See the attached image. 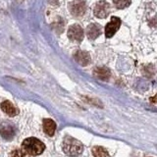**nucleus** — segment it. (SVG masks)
Returning <instances> with one entry per match:
<instances>
[{"mask_svg":"<svg viewBox=\"0 0 157 157\" xmlns=\"http://www.w3.org/2000/svg\"><path fill=\"white\" fill-rule=\"evenodd\" d=\"M22 148L27 154L36 156V155L41 154L44 151L45 145L43 144V142L36 139V137H29V139L25 140L23 141Z\"/></svg>","mask_w":157,"mask_h":157,"instance_id":"obj_1","label":"nucleus"},{"mask_svg":"<svg viewBox=\"0 0 157 157\" xmlns=\"http://www.w3.org/2000/svg\"><path fill=\"white\" fill-rule=\"evenodd\" d=\"M83 149V146L81 141L67 136L63 141V151L69 156L80 155Z\"/></svg>","mask_w":157,"mask_h":157,"instance_id":"obj_2","label":"nucleus"},{"mask_svg":"<svg viewBox=\"0 0 157 157\" xmlns=\"http://www.w3.org/2000/svg\"><path fill=\"white\" fill-rule=\"evenodd\" d=\"M69 9L73 16L82 17L86 13V5L83 0H74L73 2L69 4Z\"/></svg>","mask_w":157,"mask_h":157,"instance_id":"obj_3","label":"nucleus"},{"mask_svg":"<svg viewBox=\"0 0 157 157\" xmlns=\"http://www.w3.org/2000/svg\"><path fill=\"white\" fill-rule=\"evenodd\" d=\"M110 11H111L110 4L104 1V0H102V1H99L95 4L93 13H94L95 17L100 18V19H104L110 14Z\"/></svg>","mask_w":157,"mask_h":157,"instance_id":"obj_4","label":"nucleus"},{"mask_svg":"<svg viewBox=\"0 0 157 157\" xmlns=\"http://www.w3.org/2000/svg\"><path fill=\"white\" fill-rule=\"evenodd\" d=\"M68 37L73 41L81 42L83 39V29L78 25H73L68 29Z\"/></svg>","mask_w":157,"mask_h":157,"instance_id":"obj_5","label":"nucleus"},{"mask_svg":"<svg viewBox=\"0 0 157 157\" xmlns=\"http://www.w3.org/2000/svg\"><path fill=\"white\" fill-rule=\"evenodd\" d=\"M120 26H121V20L117 17H112L111 22L109 24H107V26L105 27L106 37H108V38L112 37L116 33L118 29H119Z\"/></svg>","mask_w":157,"mask_h":157,"instance_id":"obj_6","label":"nucleus"},{"mask_svg":"<svg viewBox=\"0 0 157 157\" xmlns=\"http://www.w3.org/2000/svg\"><path fill=\"white\" fill-rule=\"evenodd\" d=\"M0 135L7 140H12L15 135V130L11 125L7 124V123H3L0 125Z\"/></svg>","mask_w":157,"mask_h":157,"instance_id":"obj_7","label":"nucleus"},{"mask_svg":"<svg viewBox=\"0 0 157 157\" xmlns=\"http://www.w3.org/2000/svg\"><path fill=\"white\" fill-rule=\"evenodd\" d=\"M101 33V28L97 24H90L86 28V36L87 37L93 40L96 37H98Z\"/></svg>","mask_w":157,"mask_h":157,"instance_id":"obj_8","label":"nucleus"},{"mask_svg":"<svg viewBox=\"0 0 157 157\" xmlns=\"http://www.w3.org/2000/svg\"><path fill=\"white\" fill-rule=\"evenodd\" d=\"M75 60L82 66H87L90 63V56L86 51L78 50L75 54Z\"/></svg>","mask_w":157,"mask_h":157,"instance_id":"obj_9","label":"nucleus"},{"mask_svg":"<svg viewBox=\"0 0 157 157\" xmlns=\"http://www.w3.org/2000/svg\"><path fill=\"white\" fill-rule=\"evenodd\" d=\"M1 109L6 113L7 115L9 116H11V117H14V116H16L18 114V110H17V108L15 107L11 102L6 100V101H4L2 102V104H1Z\"/></svg>","mask_w":157,"mask_h":157,"instance_id":"obj_10","label":"nucleus"},{"mask_svg":"<svg viewBox=\"0 0 157 157\" xmlns=\"http://www.w3.org/2000/svg\"><path fill=\"white\" fill-rule=\"evenodd\" d=\"M43 130L49 136H52L56 130L55 122L52 121L51 119H45L43 121Z\"/></svg>","mask_w":157,"mask_h":157,"instance_id":"obj_11","label":"nucleus"},{"mask_svg":"<svg viewBox=\"0 0 157 157\" xmlns=\"http://www.w3.org/2000/svg\"><path fill=\"white\" fill-rule=\"evenodd\" d=\"M94 76L102 81H107L110 78V71L105 67L95 68L94 69Z\"/></svg>","mask_w":157,"mask_h":157,"instance_id":"obj_12","label":"nucleus"},{"mask_svg":"<svg viewBox=\"0 0 157 157\" xmlns=\"http://www.w3.org/2000/svg\"><path fill=\"white\" fill-rule=\"evenodd\" d=\"M92 154L94 157H108V152L102 146H94L92 148Z\"/></svg>","mask_w":157,"mask_h":157,"instance_id":"obj_13","label":"nucleus"},{"mask_svg":"<svg viewBox=\"0 0 157 157\" xmlns=\"http://www.w3.org/2000/svg\"><path fill=\"white\" fill-rule=\"evenodd\" d=\"M113 3L118 9H125L131 5V0H113Z\"/></svg>","mask_w":157,"mask_h":157,"instance_id":"obj_14","label":"nucleus"},{"mask_svg":"<svg viewBox=\"0 0 157 157\" xmlns=\"http://www.w3.org/2000/svg\"><path fill=\"white\" fill-rule=\"evenodd\" d=\"M10 157H29V156H28V154L24 150L16 149V150H14L12 152L11 155H10Z\"/></svg>","mask_w":157,"mask_h":157,"instance_id":"obj_15","label":"nucleus"},{"mask_svg":"<svg viewBox=\"0 0 157 157\" xmlns=\"http://www.w3.org/2000/svg\"><path fill=\"white\" fill-rule=\"evenodd\" d=\"M149 100H150V102H151V103H154V104H155V103H157V94H156V95H154V96H152Z\"/></svg>","mask_w":157,"mask_h":157,"instance_id":"obj_16","label":"nucleus"},{"mask_svg":"<svg viewBox=\"0 0 157 157\" xmlns=\"http://www.w3.org/2000/svg\"><path fill=\"white\" fill-rule=\"evenodd\" d=\"M48 2L52 5H56V4H58V0H48Z\"/></svg>","mask_w":157,"mask_h":157,"instance_id":"obj_17","label":"nucleus"}]
</instances>
